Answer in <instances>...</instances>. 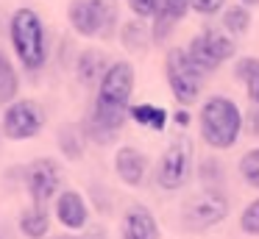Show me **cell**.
<instances>
[{
  "instance_id": "obj_1",
  "label": "cell",
  "mask_w": 259,
  "mask_h": 239,
  "mask_svg": "<svg viewBox=\"0 0 259 239\" xmlns=\"http://www.w3.org/2000/svg\"><path fill=\"white\" fill-rule=\"evenodd\" d=\"M198 125H201V139L209 148L229 150L237 145L242 128H245V117L231 98L209 94L201 103V111H198Z\"/></svg>"
},
{
  "instance_id": "obj_2",
  "label": "cell",
  "mask_w": 259,
  "mask_h": 239,
  "mask_svg": "<svg viewBox=\"0 0 259 239\" xmlns=\"http://www.w3.org/2000/svg\"><path fill=\"white\" fill-rule=\"evenodd\" d=\"M12 44L17 50V59L25 70H39L48 59V42H45V25L34 9H17L9 22Z\"/></svg>"
},
{
  "instance_id": "obj_3",
  "label": "cell",
  "mask_w": 259,
  "mask_h": 239,
  "mask_svg": "<svg viewBox=\"0 0 259 239\" xmlns=\"http://www.w3.org/2000/svg\"><path fill=\"white\" fill-rule=\"evenodd\" d=\"M164 78L179 106H190L201 98L206 72L192 61L187 47H170L164 53Z\"/></svg>"
},
{
  "instance_id": "obj_4",
  "label": "cell",
  "mask_w": 259,
  "mask_h": 239,
  "mask_svg": "<svg viewBox=\"0 0 259 239\" xmlns=\"http://www.w3.org/2000/svg\"><path fill=\"white\" fill-rule=\"evenodd\" d=\"M229 198L218 186H206L203 192H195L181 206V225L187 231H206L214 228L229 217Z\"/></svg>"
},
{
  "instance_id": "obj_5",
  "label": "cell",
  "mask_w": 259,
  "mask_h": 239,
  "mask_svg": "<svg viewBox=\"0 0 259 239\" xmlns=\"http://www.w3.org/2000/svg\"><path fill=\"white\" fill-rule=\"evenodd\" d=\"M70 25L81 36H101L112 39L117 25V6L112 0H73L67 9Z\"/></svg>"
},
{
  "instance_id": "obj_6",
  "label": "cell",
  "mask_w": 259,
  "mask_h": 239,
  "mask_svg": "<svg viewBox=\"0 0 259 239\" xmlns=\"http://www.w3.org/2000/svg\"><path fill=\"white\" fill-rule=\"evenodd\" d=\"M187 53H190L192 61L209 75V72L220 70L229 59H234L237 39L231 36L229 31H223V28H203L198 36L190 39Z\"/></svg>"
},
{
  "instance_id": "obj_7",
  "label": "cell",
  "mask_w": 259,
  "mask_h": 239,
  "mask_svg": "<svg viewBox=\"0 0 259 239\" xmlns=\"http://www.w3.org/2000/svg\"><path fill=\"white\" fill-rule=\"evenodd\" d=\"M192 178V142L187 136L170 139L156 164V183L167 192H179Z\"/></svg>"
},
{
  "instance_id": "obj_8",
  "label": "cell",
  "mask_w": 259,
  "mask_h": 239,
  "mask_svg": "<svg viewBox=\"0 0 259 239\" xmlns=\"http://www.w3.org/2000/svg\"><path fill=\"white\" fill-rule=\"evenodd\" d=\"M134 81L137 72L131 61H112L106 75L98 83L95 100L109 106H120V109H131V94H134Z\"/></svg>"
},
{
  "instance_id": "obj_9",
  "label": "cell",
  "mask_w": 259,
  "mask_h": 239,
  "mask_svg": "<svg viewBox=\"0 0 259 239\" xmlns=\"http://www.w3.org/2000/svg\"><path fill=\"white\" fill-rule=\"evenodd\" d=\"M25 186L28 195L36 206H48L53 198H59V189H62V170L53 159L42 156L34 159L25 170Z\"/></svg>"
},
{
  "instance_id": "obj_10",
  "label": "cell",
  "mask_w": 259,
  "mask_h": 239,
  "mask_svg": "<svg viewBox=\"0 0 259 239\" xmlns=\"http://www.w3.org/2000/svg\"><path fill=\"white\" fill-rule=\"evenodd\" d=\"M45 128V114L34 100H17V103L6 106V114H3V133L14 142H23V139H34L36 133Z\"/></svg>"
},
{
  "instance_id": "obj_11",
  "label": "cell",
  "mask_w": 259,
  "mask_h": 239,
  "mask_svg": "<svg viewBox=\"0 0 259 239\" xmlns=\"http://www.w3.org/2000/svg\"><path fill=\"white\" fill-rule=\"evenodd\" d=\"M120 239H159V222L148 206H128L120 220Z\"/></svg>"
},
{
  "instance_id": "obj_12",
  "label": "cell",
  "mask_w": 259,
  "mask_h": 239,
  "mask_svg": "<svg viewBox=\"0 0 259 239\" xmlns=\"http://www.w3.org/2000/svg\"><path fill=\"white\" fill-rule=\"evenodd\" d=\"M114 172L125 186H140L148 178V156L131 148V145H125L114 153Z\"/></svg>"
},
{
  "instance_id": "obj_13",
  "label": "cell",
  "mask_w": 259,
  "mask_h": 239,
  "mask_svg": "<svg viewBox=\"0 0 259 239\" xmlns=\"http://www.w3.org/2000/svg\"><path fill=\"white\" fill-rule=\"evenodd\" d=\"M56 220L62 222L67 231H81L90 222V209L87 200L81 198L75 189H64L56 198Z\"/></svg>"
},
{
  "instance_id": "obj_14",
  "label": "cell",
  "mask_w": 259,
  "mask_h": 239,
  "mask_svg": "<svg viewBox=\"0 0 259 239\" xmlns=\"http://www.w3.org/2000/svg\"><path fill=\"white\" fill-rule=\"evenodd\" d=\"M109 70V61H106V53L101 50H84L75 61V75H78L81 86H98L101 78L106 75Z\"/></svg>"
},
{
  "instance_id": "obj_15",
  "label": "cell",
  "mask_w": 259,
  "mask_h": 239,
  "mask_svg": "<svg viewBox=\"0 0 259 239\" xmlns=\"http://www.w3.org/2000/svg\"><path fill=\"white\" fill-rule=\"evenodd\" d=\"M120 42L128 53H145L148 47L153 44V36H151V28L145 25V20L134 17L128 20L123 28H120Z\"/></svg>"
},
{
  "instance_id": "obj_16",
  "label": "cell",
  "mask_w": 259,
  "mask_h": 239,
  "mask_svg": "<svg viewBox=\"0 0 259 239\" xmlns=\"http://www.w3.org/2000/svg\"><path fill=\"white\" fill-rule=\"evenodd\" d=\"M20 233H23L25 239H45L48 231H51V214H48L45 206H31V209H25L23 214H20Z\"/></svg>"
},
{
  "instance_id": "obj_17",
  "label": "cell",
  "mask_w": 259,
  "mask_h": 239,
  "mask_svg": "<svg viewBox=\"0 0 259 239\" xmlns=\"http://www.w3.org/2000/svg\"><path fill=\"white\" fill-rule=\"evenodd\" d=\"M128 117L137 125L148 128V131H156V133H162L167 128V120H170L167 111L162 106H153V103H134L128 109Z\"/></svg>"
},
{
  "instance_id": "obj_18",
  "label": "cell",
  "mask_w": 259,
  "mask_h": 239,
  "mask_svg": "<svg viewBox=\"0 0 259 239\" xmlns=\"http://www.w3.org/2000/svg\"><path fill=\"white\" fill-rule=\"evenodd\" d=\"M251 20H253L251 9H248V6H242V3L226 6V9L220 11V28H223V31H229L234 39L245 36L248 28H251Z\"/></svg>"
},
{
  "instance_id": "obj_19",
  "label": "cell",
  "mask_w": 259,
  "mask_h": 239,
  "mask_svg": "<svg viewBox=\"0 0 259 239\" xmlns=\"http://www.w3.org/2000/svg\"><path fill=\"white\" fill-rule=\"evenodd\" d=\"M234 78L245 83V94L251 103H259V59L256 56H242L234 64Z\"/></svg>"
},
{
  "instance_id": "obj_20",
  "label": "cell",
  "mask_w": 259,
  "mask_h": 239,
  "mask_svg": "<svg viewBox=\"0 0 259 239\" xmlns=\"http://www.w3.org/2000/svg\"><path fill=\"white\" fill-rule=\"evenodd\" d=\"M59 148H62L64 159L78 161L81 156H84V131H81L78 125H73V122L62 125L59 128Z\"/></svg>"
},
{
  "instance_id": "obj_21",
  "label": "cell",
  "mask_w": 259,
  "mask_h": 239,
  "mask_svg": "<svg viewBox=\"0 0 259 239\" xmlns=\"http://www.w3.org/2000/svg\"><path fill=\"white\" fill-rule=\"evenodd\" d=\"M17 72H14L12 61H9L6 50L0 47V106H9L14 103V98H17Z\"/></svg>"
},
{
  "instance_id": "obj_22",
  "label": "cell",
  "mask_w": 259,
  "mask_h": 239,
  "mask_svg": "<svg viewBox=\"0 0 259 239\" xmlns=\"http://www.w3.org/2000/svg\"><path fill=\"white\" fill-rule=\"evenodd\" d=\"M176 25H179V20L176 17H170L164 9H159L156 14L151 17V36H153V44H164L170 36H173Z\"/></svg>"
},
{
  "instance_id": "obj_23",
  "label": "cell",
  "mask_w": 259,
  "mask_h": 239,
  "mask_svg": "<svg viewBox=\"0 0 259 239\" xmlns=\"http://www.w3.org/2000/svg\"><path fill=\"white\" fill-rule=\"evenodd\" d=\"M237 170H240V178L248 183V186L259 189V148L248 150V153L240 156V164H237Z\"/></svg>"
},
{
  "instance_id": "obj_24",
  "label": "cell",
  "mask_w": 259,
  "mask_h": 239,
  "mask_svg": "<svg viewBox=\"0 0 259 239\" xmlns=\"http://www.w3.org/2000/svg\"><path fill=\"white\" fill-rule=\"evenodd\" d=\"M198 175H201V181L206 186H220V181H223V164L218 159H203Z\"/></svg>"
},
{
  "instance_id": "obj_25",
  "label": "cell",
  "mask_w": 259,
  "mask_h": 239,
  "mask_svg": "<svg viewBox=\"0 0 259 239\" xmlns=\"http://www.w3.org/2000/svg\"><path fill=\"white\" fill-rule=\"evenodd\" d=\"M240 228L245 233H251V236H259V198L251 200V203L242 209L240 214Z\"/></svg>"
},
{
  "instance_id": "obj_26",
  "label": "cell",
  "mask_w": 259,
  "mask_h": 239,
  "mask_svg": "<svg viewBox=\"0 0 259 239\" xmlns=\"http://www.w3.org/2000/svg\"><path fill=\"white\" fill-rule=\"evenodd\" d=\"M190 9L201 17H214L226 9V0H190Z\"/></svg>"
},
{
  "instance_id": "obj_27",
  "label": "cell",
  "mask_w": 259,
  "mask_h": 239,
  "mask_svg": "<svg viewBox=\"0 0 259 239\" xmlns=\"http://www.w3.org/2000/svg\"><path fill=\"white\" fill-rule=\"evenodd\" d=\"M128 9L134 11L140 20H151L159 11V0H128Z\"/></svg>"
},
{
  "instance_id": "obj_28",
  "label": "cell",
  "mask_w": 259,
  "mask_h": 239,
  "mask_svg": "<svg viewBox=\"0 0 259 239\" xmlns=\"http://www.w3.org/2000/svg\"><path fill=\"white\" fill-rule=\"evenodd\" d=\"M159 9H164L170 17H176L181 22L190 11V0H159Z\"/></svg>"
},
{
  "instance_id": "obj_29",
  "label": "cell",
  "mask_w": 259,
  "mask_h": 239,
  "mask_svg": "<svg viewBox=\"0 0 259 239\" xmlns=\"http://www.w3.org/2000/svg\"><path fill=\"white\" fill-rule=\"evenodd\" d=\"M245 131L251 133V136H259V103H253L251 111H248V117H245Z\"/></svg>"
},
{
  "instance_id": "obj_30",
  "label": "cell",
  "mask_w": 259,
  "mask_h": 239,
  "mask_svg": "<svg viewBox=\"0 0 259 239\" xmlns=\"http://www.w3.org/2000/svg\"><path fill=\"white\" fill-rule=\"evenodd\" d=\"M173 122H176V125H179V128H187V125H190V122H192V114H190V111H187V106H181V109H179V111H176V114H173Z\"/></svg>"
},
{
  "instance_id": "obj_31",
  "label": "cell",
  "mask_w": 259,
  "mask_h": 239,
  "mask_svg": "<svg viewBox=\"0 0 259 239\" xmlns=\"http://www.w3.org/2000/svg\"><path fill=\"white\" fill-rule=\"evenodd\" d=\"M240 3H242V6H248V9H256L259 0H240Z\"/></svg>"
},
{
  "instance_id": "obj_32",
  "label": "cell",
  "mask_w": 259,
  "mask_h": 239,
  "mask_svg": "<svg viewBox=\"0 0 259 239\" xmlns=\"http://www.w3.org/2000/svg\"><path fill=\"white\" fill-rule=\"evenodd\" d=\"M56 239H81V236H56Z\"/></svg>"
},
{
  "instance_id": "obj_33",
  "label": "cell",
  "mask_w": 259,
  "mask_h": 239,
  "mask_svg": "<svg viewBox=\"0 0 259 239\" xmlns=\"http://www.w3.org/2000/svg\"><path fill=\"white\" fill-rule=\"evenodd\" d=\"M0 239H3V236H0Z\"/></svg>"
}]
</instances>
